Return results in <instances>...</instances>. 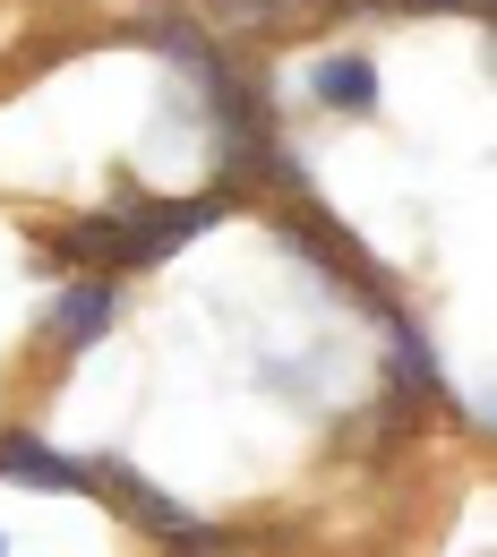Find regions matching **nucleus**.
Here are the masks:
<instances>
[{
    "label": "nucleus",
    "mask_w": 497,
    "mask_h": 557,
    "mask_svg": "<svg viewBox=\"0 0 497 557\" xmlns=\"http://www.w3.org/2000/svg\"><path fill=\"white\" fill-rule=\"evenodd\" d=\"M223 207H232V189L223 198H121L112 214H86L70 232H52L44 258L70 267V275H146V267L181 258Z\"/></svg>",
    "instance_id": "nucleus-1"
},
{
    "label": "nucleus",
    "mask_w": 497,
    "mask_h": 557,
    "mask_svg": "<svg viewBox=\"0 0 497 557\" xmlns=\"http://www.w3.org/2000/svg\"><path fill=\"white\" fill-rule=\"evenodd\" d=\"M275 232H284V249H300V258H309V267H318L326 283H344L352 300H377V309H386V275L360 258V240L344 232V223H335V214H318L309 198H300V214H291V207L275 214Z\"/></svg>",
    "instance_id": "nucleus-2"
},
{
    "label": "nucleus",
    "mask_w": 497,
    "mask_h": 557,
    "mask_svg": "<svg viewBox=\"0 0 497 557\" xmlns=\"http://www.w3.org/2000/svg\"><path fill=\"white\" fill-rule=\"evenodd\" d=\"M112 318H121L112 275H70L61 300H52V318H44V335H52V351H95L103 335H112Z\"/></svg>",
    "instance_id": "nucleus-3"
},
{
    "label": "nucleus",
    "mask_w": 497,
    "mask_h": 557,
    "mask_svg": "<svg viewBox=\"0 0 497 557\" xmlns=\"http://www.w3.org/2000/svg\"><path fill=\"white\" fill-rule=\"evenodd\" d=\"M0 481L44 488V497H86V455H61V446H44L35 429H9V437H0Z\"/></svg>",
    "instance_id": "nucleus-4"
},
{
    "label": "nucleus",
    "mask_w": 497,
    "mask_h": 557,
    "mask_svg": "<svg viewBox=\"0 0 497 557\" xmlns=\"http://www.w3.org/2000/svg\"><path fill=\"white\" fill-rule=\"evenodd\" d=\"M309 95H318L326 112H344V121H369L386 86H377V61H369V52H318V61H309Z\"/></svg>",
    "instance_id": "nucleus-5"
},
{
    "label": "nucleus",
    "mask_w": 497,
    "mask_h": 557,
    "mask_svg": "<svg viewBox=\"0 0 497 557\" xmlns=\"http://www.w3.org/2000/svg\"><path fill=\"white\" fill-rule=\"evenodd\" d=\"M0 549H9V541H0Z\"/></svg>",
    "instance_id": "nucleus-6"
}]
</instances>
